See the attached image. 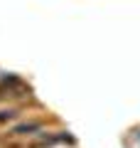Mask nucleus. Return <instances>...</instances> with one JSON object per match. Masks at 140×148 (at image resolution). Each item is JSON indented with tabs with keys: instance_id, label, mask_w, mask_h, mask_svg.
Listing matches in <instances>:
<instances>
[{
	"instance_id": "nucleus-1",
	"label": "nucleus",
	"mask_w": 140,
	"mask_h": 148,
	"mask_svg": "<svg viewBox=\"0 0 140 148\" xmlns=\"http://www.w3.org/2000/svg\"><path fill=\"white\" fill-rule=\"evenodd\" d=\"M42 123H25V126H20L15 133H30V131H39Z\"/></svg>"
}]
</instances>
